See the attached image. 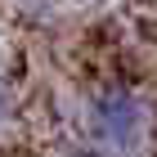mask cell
I'll list each match as a JSON object with an SVG mask.
<instances>
[{"instance_id": "3957f363", "label": "cell", "mask_w": 157, "mask_h": 157, "mask_svg": "<svg viewBox=\"0 0 157 157\" xmlns=\"http://www.w3.org/2000/svg\"><path fill=\"white\" fill-rule=\"evenodd\" d=\"M9 117H13V90H9V81L0 76V130L9 126Z\"/></svg>"}, {"instance_id": "7a4b0ae2", "label": "cell", "mask_w": 157, "mask_h": 157, "mask_svg": "<svg viewBox=\"0 0 157 157\" xmlns=\"http://www.w3.org/2000/svg\"><path fill=\"white\" fill-rule=\"evenodd\" d=\"M63 157H117V153H108L103 144H94V139H90V144H72Z\"/></svg>"}, {"instance_id": "6da1fadb", "label": "cell", "mask_w": 157, "mask_h": 157, "mask_svg": "<svg viewBox=\"0 0 157 157\" xmlns=\"http://www.w3.org/2000/svg\"><path fill=\"white\" fill-rule=\"evenodd\" d=\"M144 126H148L144 99L126 85H103L85 99V135L117 157H130L144 144Z\"/></svg>"}]
</instances>
